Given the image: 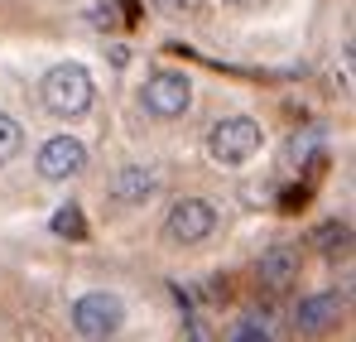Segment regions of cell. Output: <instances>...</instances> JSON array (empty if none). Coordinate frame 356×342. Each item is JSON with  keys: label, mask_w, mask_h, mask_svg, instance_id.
Here are the masks:
<instances>
[{"label": "cell", "mask_w": 356, "mask_h": 342, "mask_svg": "<svg viewBox=\"0 0 356 342\" xmlns=\"http://www.w3.org/2000/svg\"><path fill=\"white\" fill-rule=\"evenodd\" d=\"M92 97H97V82H92V72L82 68V63H54L49 72H44V82H39V102H44V111L49 116H82L92 107Z\"/></svg>", "instance_id": "obj_1"}, {"label": "cell", "mask_w": 356, "mask_h": 342, "mask_svg": "<svg viewBox=\"0 0 356 342\" xmlns=\"http://www.w3.org/2000/svg\"><path fill=\"white\" fill-rule=\"evenodd\" d=\"M260 145H265V130H260V121H250V116H222V121L207 130V155H212L217 164H245V160L260 155Z\"/></svg>", "instance_id": "obj_2"}, {"label": "cell", "mask_w": 356, "mask_h": 342, "mask_svg": "<svg viewBox=\"0 0 356 342\" xmlns=\"http://www.w3.org/2000/svg\"><path fill=\"white\" fill-rule=\"evenodd\" d=\"M120 323H125V304H120L116 294H82L77 304H72V328H77V338L87 342H106L120 333Z\"/></svg>", "instance_id": "obj_3"}, {"label": "cell", "mask_w": 356, "mask_h": 342, "mask_svg": "<svg viewBox=\"0 0 356 342\" xmlns=\"http://www.w3.org/2000/svg\"><path fill=\"white\" fill-rule=\"evenodd\" d=\"M164 231L178 246H197V241H207L217 231V208L207 198H178L169 208V217H164Z\"/></svg>", "instance_id": "obj_4"}, {"label": "cell", "mask_w": 356, "mask_h": 342, "mask_svg": "<svg viewBox=\"0 0 356 342\" xmlns=\"http://www.w3.org/2000/svg\"><path fill=\"white\" fill-rule=\"evenodd\" d=\"M188 107H193V82L183 72H154V77H145V111L149 116L178 121V116H188Z\"/></svg>", "instance_id": "obj_5"}, {"label": "cell", "mask_w": 356, "mask_h": 342, "mask_svg": "<svg viewBox=\"0 0 356 342\" xmlns=\"http://www.w3.org/2000/svg\"><path fill=\"white\" fill-rule=\"evenodd\" d=\"M342 309H347V299H342L337 289L308 294V299H298V304H294V318H289V328H294L298 338H323V333H332V328H337Z\"/></svg>", "instance_id": "obj_6"}, {"label": "cell", "mask_w": 356, "mask_h": 342, "mask_svg": "<svg viewBox=\"0 0 356 342\" xmlns=\"http://www.w3.org/2000/svg\"><path fill=\"white\" fill-rule=\"evenodd\" d=\"M87 169V145L77 135H54L44 150H39V173L49 183H63V178H77Z\"/></svg>", "instance_id": "obj_7"}, {"label": "cell", "mask_w": 356, "mask_h": 342, "mask_svg": "<svg viewBox=\"0 0 356 342\" xmlns=\"http://www.w3.org/2000/svg\"><path fill=\"white\" fill-rule=\"evenodd\" d=\"M298 270H303V256H298V246H289V241H280V246H270V251L260 256V285L275 289V294L294 289Z\"/></svg>", "instance_id": "obj_8"}, {"label": "cell", "mask_w": 356, "mask_h": 342, "mask_svg": "<svg viewBox=\"0 0 356 342\" xmlns=\"http://www.w3.org/2000/svg\"><path fill=\"white\" fill-rule=\"evenodd\" d=\"M159 193V169L154 164H125V169H116V178H111V198L116 203H145V198H154Z\"/></svg>", "instance_id": "obj_9"}, {"label": "cell", "mask_w": 356, "mask_h": 342, "mask_svg": "<svg viewBox=\"0 0 356 342\" xmlns=\"http://www.w3.org/2000/svg\"><path fill=\"white\" fill-rule=\"evenodd\" d=\"M308 246H318L327 261H337V256L352 251V227H347V222H318L313 236H308Z\"/></svg>", "instance_id": "obj_10"}, {"label": "cell", "mask_w": 356, "mask_h": 342, "mask_svg": "<svg viewBox=\"0 0 356 342\" xmlns=\"http://www.w3.org/2000/svg\"><path fill=\"white\" fill-rule=\"evenodd\" d=\"M19 150H24V125L10 111H0V164H10Z\"/></svg>", "instance_id": "obj_11"}, {"label": "cell", "mask_w": 356, "mask_h": 342, "mask_svg": "<svg viewBox=\"0 0 356 342\" xmlns=\"http://www.w3.org/2000/svg\"><path fill=\"white\" fill-rule=\"evenodd\" d=\"M54 231H58V236H87V222H82V208H77V203H67V208H58V212H54Z\"/></svg>", "instance_id": "obj_12"}, {"label": "cell", "mask_w": 356, "mask_h": 342, "mask_svg": "<svg viewBox=\"0 0 356 342\" xmlns=\"http://www.w3.org/2000/svg\"><path fill=\"white\" fill-rule=\"evenodd\" d=\"M154 10L164 20H197L202 15V0H154Z\"/></svg>", "instance_id": "obj_13"}, {"label": "cell", "mask_w": 356, "mask_h": 342, "mask_svg": "<svg viewBox=\"0 0 356 342\" xmlns=\"http://www.w3.org/2000/svg\"><path fill=\"white\" fill-rule=\"evenodd\" d=\"M232 342H275L270 338V323H260V318H245L232 328Z\"/></svg>", "instance_id": "obj_14"}, {"label": "cell", "mask_w": 356, "mask_h": 342, "mask_svg": "<svg viewBox=\"0 0 356 342\" xmlns=\"http://www.w3.org/2000/svg\"><path fill=\"white\" fill-rule=\"evenodd\" d=\"M303 198H308L303 188H289V193L280 198V208H284V212H298V203H303Z\"/></svg>", "instance_id": "obj_15"}, {"label": "cell", "mask_w": 356, "mask_h": 342, "mask_svg": "<svg viewBox=\"0 0 356 342\" xmlns=\"http://www.w3.org/2000/svg\"><path fill=\"white\" fill-rule=\"evenodd\" d=\"M222 5H236V10H260L265 0H222Z\"/></svg>", "instance_id": "obj_16"}]
</instances>
